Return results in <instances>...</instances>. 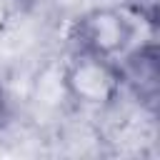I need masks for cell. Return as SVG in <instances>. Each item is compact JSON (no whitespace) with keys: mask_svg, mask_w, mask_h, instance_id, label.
Masks as SVG:
<instances>
[{"mask_svg":"<svg viewBox=\"0 0 160 160\" xmlns=\"http://www.w3.org/2000/svg\"><path fill=\"white\" fill-rule=\"evenodd\" d=\"M135 40V22L120 8H90L70 25V42L78 52L118 60Z\"/></svg>","mask_w":160,"mask_h":160,"instance_id":"cell-2","label":"cell"},{"mask_svg":"<svg viewBox=\"0 0 160 160\" xmlns=\"http://www.w3.org/2000/svg\"><path fill=\"white\" fill-rule=\"evenodd\" d=\"M122 60L118 62L120 68V78H122V90H128L142 108L155 110L158 108V98H160V55H158V45L152 40L138 45V48H128L122 55Z\"/></svg>","mask_w":160,"mask_h":160,"instance_id":"cell-3","label":"cell"},{"mask_svg":"<svg viewBox=\"0 0 160 160\" xmlns=\"http://www.w3.org/2000/svg\"><path fill=\"white\" fill-rule=\"evenodd\" d=\"M5 120H8V92L0 85V128L5 125Z\"/></svg>","mask_w":160,"mask_h":160,"instance_id":"cell-4","label":"cell"},{"mask_svg":"<svg viewBox=\"0 0 160 160\" xmlns=\"http://www.w3.org/2000/svg\"><path fill=\"white\" fill-rule=\"evenodd\" d=\"M60 80H62V90L72 102L92 110L110 108L122 95L120 68H118V60L112 58L72 50V55L62 68Z\"/></svg>","mask_w":160,"mask_h":160,"instance_id":"cell-1","label":"cell"}]
</instances>
